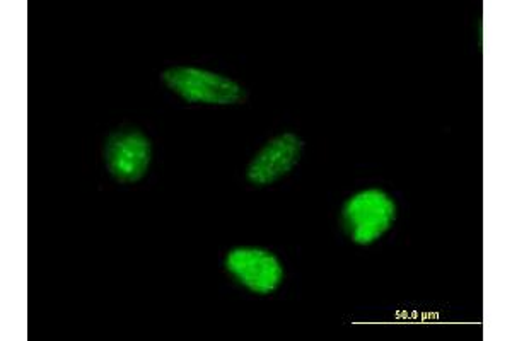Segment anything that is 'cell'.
<instances>
[{"label": "cell", "mask_w": 512, "mask_h": 341, "mask_svg": "<svg viewBox=\"0 0 512 341\" xmlns=\"http://www.w3.org/2000/svg\"><path fill=\"white\" fill-rule=\"evenodd\" d=\"M161 81L190 105H241L246 99V91L238 82L195 67L164 70Z\"/></svg>", "instance_id": "6da1fadb"}, {"label": "cell", "mask_w": 512, "mask_h": 341, "mask_svg": "<svg viewBox=\"0 0 512 341\" xmlns=\"http://www.w3.org/2000/svg\"><path fill=\"white\" fill-rule=\"evenodd\" d=\"M395 220V200L378 188L359 191L345 202L342 210L345 234L359 246L378 241L384 232L390 231Z\"/></svg>", "instance_id": "7a4b0ae2"}, {"label": "cell", "mask_w": 512, "mask_h": 341, "mask_svg": "<svg viewBox=\"0 0 512 341\" xmlns=\"http://www.w3.org/2000/svg\"><path fill=\"white\" fill-rule=\"evenodd\" d=\"M229 275L253 294H274L284 280V266L267 249L236 248L224 261Z\"/></svg>", "instance_id": "3957f363"}, {"label": "cell", "mask_w": 512, "mask_h": 341, "mask_svg": "<svg viewBox=\"0 0 512 341\" xmlns=\"http://www.w3.org/2000/svg\"><path fill=\"white\" fill-rule=\"evenodd\" d=\"M151 140L140 130H118L106 140L105 161L111 176L120 183H137L151 164Z\"/></svg>", "instance_id": "277c9868"}, {"label": "cell", "mask_w": 512, "mask_h": 341, "mask_svg": "<svg viewBox=\"0 0 512 341\" xmlns=\"http://www.w3.org/2000/svg\"><path fill=\"white\" fill-rule=\"evenodd\" d=\"M303 140L296 133H282L270 140L262 151L258 152L246 169V178L251 185L267 186L284 178L296 168L303 156Z\"/></svg>", "instance_id": "5b68a950"}]
</instances>
